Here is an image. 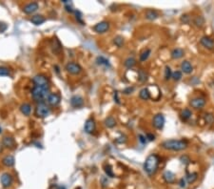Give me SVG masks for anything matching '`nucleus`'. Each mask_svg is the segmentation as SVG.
Returning a JSON list of instances; mask_svg holds the SVG:
<instances>
[{"label": "nucleus", "mask_w": 214, "mask_h": 189, "mask_svg": "<svg viewBox=\"0 0 214 189\" xmlns=\"http://www.w3.org/2000/svg\"><path fill=\"white\" fill-rule=\"evenodd\" d=\"M187 145H189V143L185 140H167L161 143L162 148L175 152L183 151L187 148Z\"/></svg>", "instance_id": "1"}, {"label": "nucleus", "mask_w": 214, "mask_h": 189, "mask_svg": "<svg viewBox=\"0 0 214 189\" xmlns=\"http://www.w3.org/2000/svg\"><path fill=\"white\" fill-rule=\"evenodd\" d=\"M160 164V158L156 154H151L148 156L144 162V170L148 176H153L156 173Z\"/></svg>", "instance_id": "2"}, {"label": "nucleus", "mask_w": 214, "mask_h": 189, "mask_svg": "<svg viewBox=\"0 0 214 189\" xmlns=\"http://www.w3.org/2000/svg\"><path fill=\"white\" fill-rule=\"evenodd\" d=\"M50 95V88L49 87H39V86H34V89L31 90V96L32 99L37 102H44V100H47L49 96Z\"/></svg>", "instance_id": "3"}, {"label": "nucleus", "mask_w": 214, "mask_h": 189, "mask_svg": "<svg viewBox=\"0 0 214 189\" xmlns=\"http://www.w3.org/2000/svg\"><path fill=\"white\" fill-rule=\"evenodd\" d=\"M50 110L45 102L38 103L35 107V115L38 118H46L50 115Z\"/></svg>", "instance_id": "4"}, {"label": "nucleus", "mask_w": 214, "mask_h": 189, "mask_svg": "<svg viewBox=\"0 0 214 189\" xmlns=\"http://www.w3.org/2000/svg\"><path fill=\"white\" fill-rule=\"evenodd\" d=\"M34 86L39 87H49V79L45 75H36L34 79H32Z\"/></svg>", "instance_id": "5"}, {"label": "nucleus", "mask_w": 214, "mask_h": 189, "mask_svg": "<svg viewBox=\"0 0 214 189\" xmlns=\"http://www.w3.org/2000/svg\"><path fill=\"white\" fill-rule=\"evenodd\" d=\"M165 122H166V119L163 114H156L153 116V120H152V125L158 129V130H162L164 128L165 125Z\"/></svg>", "instance_id": "6"}, {"label": "nucleus", "mask_w": 214, "mask_h": 189, "mask_svg": "<svg viewBox=\"0 0 214 189\" xmlns=\"http://www.w3.org/2000/svg\"><path fill=\"white\" fill-rule=\"evenodd\" d=\"M190 105L194 109H202L206 105V99L202 96H195L190 100Z\"/></svg>", "instance_id": "7"}, {"label": "nucleus", "mask_w": 214, "mask_h": 189, "mask_svg": "<svg viewBox=\"0 0 214 189\" xmlns=\"http://www.w3.org/2000/svg\"><path fill=\"white\" fill-rule=\"evenodd\" d=\"M66 70L68 73L71 74V75H79L82 71L81 66L78 63H75V62H69L66 65Z\"/></svg>", "instance_id": "8"}, {"label": "nucleus", "mask_w": 214, "mask_h": 189, "mask_svg": "<svg viewBox=\"0 0 214 189\" xmlns=\"http://www.w3.org/2000/svg\"><path fill=\"white\" fill-rule=\"evenodd\" d=\"M109 23L107 21H101L97 23L93 27L94 32H96L97 34H105L106 32L109 31Z\"/></svg>", "instance_id": "9"}, {"label": "nucleus", "mask_w": 214, "mask_h": 189, "mask_svg": "<svg viewBox=\"0 0 214 189\" xmlns=\"http://www.w3.org/2000/svg\"><path fill=\"white\" fill-rule=\"evenodd\" d=\"M0 181H1V184L4 188H9L11 184L14 179H12V176L9 173H4L2 174L1 178H0Z\"/></svg>", "instance_id": "10"}, {"label": "nucleus", "mask_w": 214, "mask_h": 189, "mask_svg": "<svg viewBox=\"0 0 214 189\" xmlns=\"http://www.w3.org/2000/svg\"><path fill=\"white\" fill-rule=\"evenodd\" d=\"M95 127H96L95 120L92 118H90V119L87 120V121L85 122L84 130H85V132L88 133V134H92L95 131Z\"/></svg>", "instance_id": "11"}, {"label": "nucleus", "mask_w": 214, "mask_h": 189, "mask_svg": "<svg viewBox=\"0 0 214 189\" xmlns=\"http://www.w3.org/2000/svg\"><path fill=\"white\" fill-rule=\"evenodd\" d=\"M38 8H39V5H38L36 2H31V3L24 6L23 12L27 15H31V14H34V12H36L38 10Z\"/></svg>", "instance_id": "12"}, {"label": "nucleus", "mask_w": 214, "mask_h": 189, "mask_svg": "<svg viewBox=\"0 0 214 189\" xmlns=\"http://www.w3.org/2000/svg\"><path fill=\"white\" fill-rule=\"evenodd\" d=\"M200 43L202 46H204L205 48L209 50H212L214 48V40L209 36H203L200 39Z\"/></svg>", "instance_id": "13"}, {"label": "nucleus", "mask_w": 214, "mask_h": 189, "mask_svg": "<svg viewBox=\"0 0 214 189\" xmlns=\"http://www.w3.org/2000/svg\"><path fill=\"white\" fill-rule=\"evenodd\" d=\"M60 100H61V97L58 94H55V93H53L50 94L48 97L47 100V102L49 105L50 106H57L58 104L60 103Z\"/></svg>", "instance_id": "14"}, {"label": "nucleus", "mask_w": 214, "mask_h": 189, "mask_svg": "<svg viewBox=\"0 0 214 189\" xmlns=\"http://www.w3.org/2000/svg\"><path fill=\"white\" fill-rule=\"evenodd\" d=\"M192 71H193V66L189 60H184L181 63V72L182 73L190 75L192 73Z\"/></svg>", "instance_id": "15"}, {"label": "nucleus", "mask_w": 214, "mask_h": 189, "mask_svg": "<svg viewBox=\"0 0 214 189\" xmlns=\"http://www.w3.org/2000/svg\"><path fill=\"white\" fill-rule=\"evenodd\" d=\"M70 104H71V106L74 107V108L82 107L83 104H84L83 97H81L80 96H73L70 100Z\"/></svg>", "instance_id": "16"}, {"label": "nucleus", "mask_w": 214, "mask_h": 189, "mask_svg": "<svg viewBox=\"0 0 214 189\" xmlns=\"http://www.w3.org/2000/svg\"><path fill=\"white\" fill-rule=\"evenodd\" d=\"M2 144L6 148H15V140L11 137H4L2 140Z\"/></svg>", "instance_id": "17"}, {"label": "nucleus", "mask_w": 214, "mask_h": 189, "mask_svg": "<svg viewBox=\"0 0 214 189\" xmlns=\"http://www.w3.org/2000/svg\"><path fill=\"white\" fill-rule=\"evenodd\" d=\"M185 55V52L182 48H175L171 51V58L173 59H180V58H182Z\"/></svg>", "instance_id": "18"}, {"label": "nucleus", "mask_w": 214, "mask_h": 189, "mask_svg": "<svg viewBox=\"0 0 214 189\" xmlns=\"http://www.w3.org/2000/svg\"><path fill=\"white\" fill-rule=\"evenodd\" d=\"M31 22L32 23V24H34V25H36V26H38V25H41V24H43L45 21H46V18H45L43 15H34L32 16L31 19Z\"/></svg>", "instance_id": "19"}, {"label": "nucleus", "mask_w": 214, "mask_h": 189, "mask_svg": "<svg viewBox=\"0 0 214 189\" xmlns=\"http://www.w3.org/2000/svg\"><path fill=\"white\" fill-rule=\"evenodd\" d=\"M2 164H3L5 166H7V167H11V166H14V165H15V160L14 157H12V156L8 155V156H6V157L3 158V160H2Z\"/></svg>", "instance_id": "20"}, {"label": "nucleus", "mask_w": 214, "mask_h": 189, "mask_svg": "<svg viewBox=\"0 0 214 189\" xmlns=\"http://www.w3.org/2000/svg\"><path fill=\"white\" fill-rule=\"evenodd\" d=\"M139 96H140V99L143 100H150L151 96V92H150V89H148V87H145V88H143L142 90H140V92H139Z\"/></svg>", "instance_id": "21"}, {"label": "nucleus", "mask_w": 214, "mask_h": 189, "mask_svg": "<svg viewBox=\"0 0 214 189\" xmlns=\"http://www.w3.org/2000/svg\"><path fill=\"white\" fill-rule=\"evenodd\" d=\"M163 178L167 184H174L175 182V175L171 171H166L163 175Z\"/></svg>", "instance_id": "22"}, {"label": "nucleus", "mask_w": 214, "mask_h": 189, "mask_svg": "<svg viewBox=\"0 0 214 189\" xmlns=\"http://www.w3.org/2000/svg\"><path fill=\"white\" fill-rule=\"evenodd\" d=\"M158 12L154 10H148L146 12V18L148 19V20H155L156 18H158Z\"/></svg>", "instance_id": "23"}, {"label": "nucleus", "mask_w": 214, "mask_h": 189, "mask_svg": "<svg viewBox=\"0 0 214 189\" xmlns=\"http://www.w3.org/2000/svg\"><path fill=\"white\" fill-rule=\"evenodd\" d=\"M191 116H192V112L190 109H187V108L184 109L182 112H181V119H182L183 121L189 120L191 118Z\"/></svg>", "instance_id": "24"}, {"label": "nucleus", "mask_w": 214, "mask_h": 189, "mask_svg": "<svg viewBox=\"0 0 214 189\" xmlns=\"http://www.w3.org/2000/svg\"><path fill=\"white\" fill-rule=\"evenodd\" d=\"M20 111L24 116H30L31 112V106L29 103H24L20 106Z\"/></svg>", "instance_id": "25"}, {"label": "nucleus", "mask_w": 214, "mask_h": 189, "mask_svg": "<svg viewBox=\"0 0 214 189\" xmlns=\"http://www.w3.org/2000/svg\"><path fill=\"white\" fill-rule=\"evenodd\" d=\"M51 47H53V50H54V52H55V53H59V52L62 50V45L57 38H54L53 39V45H51Z\"/></svg>", "instance_id": "26"}, {"label": "nucleus", "mask_w": 214, "mask_h": 189, "mask_svg": "<svg viewBox=\"0 0 214 189\" xmlns=\"http://www.w3.org/2000/svg\"><path fill=\"white\" fill-rule=\"evenodd\" d=\"M96 62L98 65H101V66H105V67H109L111 64H109V61L107 58H105L104 56H98L96 58Z\"/></svg>", "instance_id": "27"}, {"label": "nucleus", "mask_w": 214, "mask_h": 189, "mask_svg": "<svg viewBox=\"0 0 214 189\" xmlns=\"http://www.w3.org/2000/svg\"><path fill=\"white\" fill-rule=\"evenodd\" d=\"M198 178V174L196 172H192V173H187L186 176V181L189 182V184H193Z\"/></svg>", "instance_id": "28"}, {"label": "nucleus", "mask_w": 214, "mask_h": 189, "mask_svg": "<svg viewBox=\"0 0 214 189\" xmlns=\"http://www.w3.org/2000/svg\"><path fill=\"white\" fill-rule=\"evenodd\" d=\"M135 64H136V60L134 57H128L124 62V66L128 69H131L132 67L135 66Z\"/></svg>", "instance_id": "29"}, {"label": "nucleus", "mask_w": 214, "mask_h": 189, "mask_svg": "<svg viewBox=\"0 0 214 189\" xmlns=\"http://www.w3.org/2000/svg\"><path fill=\"white\" fill-rule=\"evenodd\" d=\"M151 54V49H145L141 53V55H140V61L144 62V61L148 60V58L150 57Z\"/></svg>", "instance_id": "30"}, {"label": "nucleus", "mask_w": 214, "mask_h": 189, "mask_svg": "<svg viewBox=\"0 0 214 189\" xmlns=\"http://www.w3.org/2000/svg\"><path fill=\"white\" fill-rule=\"evenodd\" d=\"M105 125L108 128H113L116 126V120L113 116H109L105 120Z\"/></svg>", "instance_id": "31"}, {"label": "nucleus", "mask_w": 214, "mask_h": 189, "mask_svg": "<svg viewBox=\"0 0 214 189\" xmlns=\"http://www.w3.org/2000/svg\"><path fill=\"white\" fill-rule=\"evenodd\" d=\"M147 79H148V74L146 73L144 70L140 69L138 71V80L140 82H146Z\"/></svg>", "instance_id": "32"}, {"label": "nucleus", "mask_w": 214, "mask_h": 189, "mask_svg": "<svg viewBox=\"0 0 214 189\" xmlns=\"http://www.w3.org/2000/svg\"><path fill=\"white\" fill-rule=\"evenodd\" d=\"M193 23L195 24L197 27H202L205 23V19L203 16H196L193 19Z\"/></svg>", "instance_id": "33"}, {"label": "nucleus", "mask_w": 214, "mask_h": 189, "mask_svg": "<svg viewBox=\"0 0 214 189\" xmlns=\"http://www.w3.org/2000/svg\"><path fill=\"white\" fill-rule=\"evenodd\" d=\"M113 42H114V44L116 45V46L121 48L123 45H124V37L121 36V35H117L116 37H114Z\"/></svg>", "instance_id": "34"}, {"label": "nucleus", "mask_w": 214, "mask_h": 189, "mask_svg": "<svg viewBox=\"0 0 214 189\" xmlns=\"http://www.w3.org/2000/svg\"><path fill=\"white\" fill-rule=\"evenodd\" d=\"M183 77V73L181 71H175L172 73V79L174 81H179L182 79Z\"/></svg>", "instance_id": "35"}, {"label": "nucleus", "mask_w": 214, "mask_h": 189, "mask_svg": "<svg viewBox=\"0 0 214 189\" xmlns=\"http://www.w3.org/2000/svg\"><path fill=\"white\" fill-rule=\"evenodd\" d=\"M172 79V71L170 66H166L165 68V79L170 80Z\"/></svg>", "instance_id": "36"}, {"label": "nucleus", "mask_w": 214, "mask_h": 189, "mask_svg": "<svg viewBox=\"0 0 214 189\" xmlns=\"http://www.w3.org/2000/svg\"><path fill=\"white\" fill-rule=\"evenodd\" d=\"M11 76V71L9 68L5 66H0V76Z\"/></svg>", "instance_id": "37"}, {"label": "nucleus", "mask_w": 214, "mask_h": 189, "mask_svg": "<svg viewBox=\"0 0 214 189\" xmlns=\"http://www.w3.org/2000/svg\"><path fill=\"white\" fill-rule=\"evenodd\" d=\"M104 170H105V172H106V174H107L108 177H109V178H114V173H113V171H112V166L109 165V164L105 165V169H104Z\"/></svg>", "instance_id": "38"}, {"label": "nucleus", "mask_w": 214, "mask_h": 189, "mask_svg": "<svg viewBox=\"0 0 214 189\" xmlns=\"http://www.w3.org/2000/svg\"><path fill=\"white\" fill-rule=\"evenodd\" d=\"M180 161H181V164H183L185 165H187L190 162V159L187 157L186 155H183V156H181V157H180Z\"/></svg>", "instance_id": "39"}, {"label": "nucleus", "mask_w": 214, "mask_h": 189, "mask_svg": "<svg viewBox=\"0 0 214 189\" xmlns=\"http://www.w3.org/2000/svg\"><path fill=\"white\" fill-rule=\"evenodd\" d=\"M180 20L184 24H189L190 21V17L189 16V15H183L182 16H181Z\"/></svg>", "instance_id": "40"}, {"label": "nucleus", "mask_w": 214, "mask_h": 189, "mask_svg": "<svg viewBox=\"0 0 214 189\" xmlns=\"http://www.w3.org/2000/svg\"><path fill=\"white\" fill-rule=\"evenodd\" d=\"M205 120H206V123H209L210 124V123H212L214 121V116L211 114H206L205 115Z\"/></svg>", "instance_id": "41"}, {"label": "nucleus", "mask_w": 214, "mask_h": 189, "mask_svg": "<svg viewBox=\"0 0 214 189\" xmlns=\"http://www.w3.org/2000/svg\"><path fill=\"white\" fill-rule=\"evenodd\" d=\"M133 91H134V87H133V86H128V87H127L126 89L123 90V94L129 95V94L133 93Z\"/></svg>", "instance_id": "42"}, {"label": "nucleus", "mask_w": 214, "mask_h": 189, "mask_svg": "<svg viewBox=\"0 0 214 189\" xmlns=\"http://www.w3.org/2000/svg\"><path fill=\"white\" fill-rule=\"evenodd\" d=\"M75 12V15H76V19H77V21L80 22L82 25H84V22L82 20V15H81V12L79 11H74Z\"/></svg>", "instance_id": "43"}, {"label": "nucleus", "mask_w": 214, "mask_h": 189, "mask_svg": "<svg viewBox=\"0 0 214 189\" xmlns=\"http://www.w3.org/2000/svg\"><path fill=\"white\" fill-rule=\"evenodd\" d=\"M115 141L118 142V143H125V142L127 141V137H126L125 135H122L120 138H118Z\"/></svg>", "instance_id": "44"}, {"label": "nucleus", "mask_w": 214, "mask_h": 189, "mask_svg": "<svg viewBox=\"0 0 214 189\" xmlns=\"http://www.w3.org/2000/svg\"><path fill=\"white\" fill-rule=\"evenodd\" d=\"M8 26L6 23H3V22H0V32H4L6 30H7Z\"/></svg>", "instance_id": "45"}, {"label": "nucleus", "mask_w": 214, "mask_h": 189, "mask_svg": "<svg viewBox=\"0 0 214 189\" xmlns=\"http://www.w3.org/2000/svg\"><path fill=\"white\" fill-rule=\"evenodd\" d=\"M179 185H180L181 188H185V187L186 186V178H185V179L182 178V179L180 180V181H179Z\"/></svg>", "instance_id": "46"}, {"label": "nucleus", "mask_w": 214, "mask_h": 189, "mask_svg": "<svg viewBox=\"0 0 214 189\" xmlns=\"http://www.w3.org/2000/svg\"><path fill=\"white\" fill-rule=\"evenodd\" d=\"M146 138H147V140H148L150 141H152V140H155V136H154L153 134L148 133V134L146 135Z\"/></svg>", "instance_id": "47"}, {"label": "nucleus", "mask_w": 214, "mask_h": 189, "mask_svg": "<svg viewBox=\"0 0 214 189\" xmlns=\"http://www.w3.org/2000/svg\"><path fill=\"white\" fill-rule=\"evenodd\" d=\"M138 138H139V140L141 141L142 144H145L146 141H147V138H146V136H143V135H138Z\"/></svg>", "instance_id": "48"}, {"label": "nucleus", "mask_w": 214, "mask_h": 189, "mask_svg": "<svg viewBox=\"0 0 214 189\" xmlns=\"http://www.w3.org/2000/svg\"><path fill=\"white\" fill-rule=\"evenodd\" d=\"M113 99H114V101H115L116 103L120 104V99H119V96H118V92H117V91H115V92H114Z\"/></svg>", "instance_id": "49"}, {"label": "nucleus", "mask_w": 214, "mask_h": 189, "mask_svg": "<svg viewBox=\"0 0 214 189\" xmlns=\"http://www.w3.org/2000/svg\"><path fill=\"white\" fill-rule=\"evenodd\" d=\"M56 189H66V187L65 186H62V185H59V186H57Z\"/></svg>", "instance_id": "50"}, {"label": "nucleus", "mask_w": 214, "mask_h": 189, "mask_svg": "<svg viewBox=\"0 0 214 189\" xmlns=\"http://www.w3.org/2000/svg\"><path fill=\"white\" fill-rule=\"evenodd\" d=\"M3 144H2V143H0V153H1L2 151H3Z\"/></svg>", "instance_id": "51"}, {"label": "nucleus", "mask_w": 214, "mask_h": 189, "mask_svg": "<svg viewBox=\"0 0 214 189\" xmlns=\"http://www.w3.org/2000/svg\"><path fill=\"white\" fill-rule=\"evenodd\" d=\"M1 133H2V128L0 127V134H1Z\"/></svg>", "instance_id": "52"}]
</instances>
